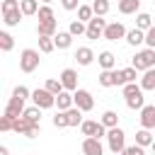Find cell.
I'll return each mask as SVG.
<instances>
[{
  "mask_svg": "<svg viewBox=\"0 0 155 155\" xmlns=\"http://www.w3.org/2000/svg\"><path fill=\"white\" fill-rule=\"evenodd\" d=\"M102 124H104L107 128H116V126H119V114L111 111V109L104 111V114H102Z\"/></svg>",
  "mask_w": 155,
  "mask_h": 155,
  "instance_id": "f1b7e54d",
  "label": "cell"
},
{
  "mask_svg": "<svg viewBox=\"0 0 155 155\" xmlns=\"http://www.w3.org/2000/svg\"><path fill=\"white\" fill-rule=\"evenodd\" d=\"M92 17H94L92 5H80V7H78V19H80V22H90Z\"/></svg>",
  "mask_w": 155,
  "mask_h": 155,
  "instance_id": "4dcf8cb0",
  "label": "cell"
},
{
  "mask_svg": "<svg viewBox=\"0 0 155 155\" xmlns=\"http://www.w3.org/2000/svg\"><path fill=\"white\" fill-rule=\"evenodd\" d=\"M61 82H63V87L68 90V92H75V90H80L78 87V73L73 70V68H65L63 73H61V78H58Z\"/></svg>",
  "mask_w": 155,
  "mask_h": 155,
  "instance_id": "8fae6325",
  "label": "cell"
},
{
  "mask_svg": "<svg viewBox=\"0 0 155 155\" xmlns=\"http://www.w3.org/2000/svg\"><path fill=\"white\" fill-rule=\"evenodd\" d=\"M68 31H70L73 36H80V34H85V31H87V27H85V22H80V19H75V22H70V27H68Z\"/></svg>",
  "mask_w": 155,
  "mask_h": 155,
  "instance_id": "8d00e7d4",
  "label": "cell"
},
{
  "mask_svg": "<svg viewBox=\"0 0 155 155\" xmlns=\"http://www.w3.org/2000/svg\"><path fill=\"white\" fill-rule=\"evenodd\" d=\"M121 155H145V153H143V148H140V145H126Z\"/></svg>",
  "mask_w": 155,
  "mask_h": 155,
  "instance_id": "ee69618b",
  "label": "cell"
},
{
  "mask_svg": "<svg viewBox=\"0 0 155 155\" xmlns=\"http://www.w3.org/2000/svg\"><path fill=\"white\" fill-rule=\"evenodd\" d=\"M150 148H153V155H155V140H153V145H150Z\"/></svg>",
  "mask_w": 155,
  "mask_h": 155,
  "instance_id": "681fc988",
  "label": "cell"
},
{
  "mask_svg": "<svg viewBox=\"0 0 155 155\" xmlns=\"http://www.w3.org/2000/svg\"><path fill=\"white\" fill-rule=\"evenodd\" d=\"M53 48H56L53 36H39V51H41V53H51Z\"/></svg>",
  "mask_w": 155,
  "mask_h": 155,
  "instance_id": "1f68e13d",
  "label": "cell"
},
{
  "mask_svg": "<svg viewBox=\"0 0 155 155\" xmlns=\"http://www.w3.org/2000/svg\"><path fill=\"white\" fill-rule=\"evenodd\" d=\"M92 10H94V17H104L109 12V0H94Z\"/></svg>",
  "mask_w": 155,
  "mask_h": 155,
  "instance_id": "d6a6232c",
  "label": "cell"
},
{
  "mask_svg": "<svg viewBox=\"0 0 155 155\" xmlns=\"http://www.w3.org/2000/svg\"><path fill=\"white\" fill-rule=\"evenodd\" d=\"M136 70H150L155 68V48H143L133 56V63H131Z\"/></svg>",
  "mask_w": 155,
  "mask_h": 155,
  "instance_id": "7a4b0ae2",
  "label": "cell"
},
{
  "mask_svg": "<svg viewBox=\"0 0 155 155\" xmlns=\"http://www.w3.org/2000/svg\"><path fill=\"white\" fill-rule=\"evenodd\" d=\"M31 126H36V124H29V121L22 116V119H17V121H15L12 131H15V133H19V136H27V138H29V133H31Z\"/></svg>",
  "mask_w": 155,
  "mask_h": 155,
  "instance_id": "ac0fdd59",
  "label": "cell"
},
{
  "mask_svg": "<svg viewBox=\"0 0 155 155\" xmlns=\"http://www.w3.org/2000/svg\"><path fill=\"white\" fill-rule=\"evenodd\" d=\"M153 2H155V0H153Z\"/></svg>",
  "mask_w": 155,
  "mask_h": 155,
  "instance_id": "816d5d0a",
  "label": "cell"
},
{
  "mask_svg": "<svg viewBox=\"0 0 155 155\" xmlns=\"http://www.w3.org/2000/svg\"><path fill=\"white\" fill-rule=\"evenodd\" d=\"M99 85L102 87H116V85H126L124 80V70H102L99 73Z\"/></svg>",
  "mask_w": 155,
  "mask_h": 155,
  "instance_id": "5b68a950",
  "label": "cell"
},
{
  "mask_svg": "<svg viewBox=\"0 0 155 155\" xmlns=\"http://www.w3.org/2000/svg\"><path fill=\"white\" fill-rule=\"evenodd\" d=\"M36 155H39V153H36Z\"/></svg>",
  "mask_w": 155,
  "mask_h": 155,
  "instance_id": "f907efd6",
  "label": "cell"
},
{
  "mask_svg": "<svg viewBox=\"0 0 155 155\" xmlns=\"http://www.w3.org/2000/svg\"><path fill=\"white\" fill-rule=\"evenodd\" d=\"M44 87H46V90H48L51 94H56V97H58V94H61V92L65 90L61 80H46V85H44Z\"/></svg>",
  "mask_w": 155,
  "mask_h": 155,
  "instance_id": "d590c367",
  "label": "cell"
},
{
  "mask_svg": "<svg viewBox=\"0 0 155 155\" xmlns=\"http://www.w3.org/2000/svg\"><path fill=\"white\" fill-rule=\"evenodd\" d=\"M39 63H41L39 51H34V48H24V51L19 53V68H22V73H34V70L39 68Z\"/></svg>",
  "mask_w": 155,
  "mask_h": 155,
  "instance_id": "6da1fadb",
  "label": "cell"
},
{
  "mask_svg": "<svg viewBox=\"0 0 155 155\" xmlns=\"http://www.w3.org/2000/svg\"><path fill=\"white\" fill-rule=\"evenodd\" d=\"M53 44H56V48H70L73 34H70V31H58V34L53 36Z\"/></svg>",
  "mask_w": 155,
  "mask_h": 155,
  "instance_id": "e0dca14e",
  "label": "cell"
},
{
  "mask_svg": "<svg viewBox=\"0 0 155 155\" xmlns=\"http://www.w3.org/2000/svg\"><path fill=\"white\" fill-rule=\"evenodd\" d=\"M65 114H68V124H70V126H82V111H80L78 107L68 109Z\"/></svg>",
  "mask_w": 155,
  "mask_h": 155,
  "instance_id": "f546056e",
  "label": "cell"
},
{
  "mask_svg": "<svg viewBox=\"0 0 155 155\" xmlns=\"http://www.w3.org/2000/svg\"><path fill=\"white\" fill-rule=\"evenodd\" d=\"M97 61H99L102 70H114V65H116V56H114L111 51H102V53L97 56Z\"/></svg>",
  "mask_w": 155,
  "mask_h": 155,
  "instance_id": "9a60e30c",
  "label": "cell"
},
{
  "mask_svg": "<svg viewBox=\"0 0 155 155\" xmlns=\"http://www.w3.org/2000/svg\"><path fill=\"white\" fill-rule=\"evenodd\" d=\"M22 15H36L39 12V2L36 0H22Z\"/></svg>",
  "mask_w": 155,
  "mask_h": 155,
  "instance_id": "e575fe53",
  "label": "cell"
},
{
  "mask_svg": "<svg viewBox=\"0 0 155 155\" xmlns=\"http://www.w3.org/2000/svg\"><path fill=\"white\" fill-rule=\"evenodd\" d=\"M82 153L85 155H104V148H102L99 138H85L82 140Z\"/></svg>",
  "mask_w": 155,
  "mask_h": 155,
  "instance_id": "4fadbf2b",
  "label": "cell"
},
{
  "mask_svg": "<svg viewBox=\"0 0 155 155\" xmlns=\"http://www.w3.org/2000/svg\"><path fill=\"white\" fill-rule=\"evenodd\" d=\"M12 97H17V99H22V102H24L27 97H31V92H29L24 85H17V87L12 90Z\"/></svg>",
  "mask_w": 155,
  "mask_h": 155,
  "instance_id": "60d3db41",
  "label": "cell"
},
{
  "mask_svg": "<svg viewBox=\"0 0 155 155\" xmlns=\"http://www.w3.org/2000/svg\"><path fill=\"white\" fill-rule=\"evenodd\" d=\"M22 114H24V102H22V99H17V97H10V102H7V107H5V114H2V116H7V119H12V121H17V119H22Z\"/></svg>",
  "mask_w": 155,
  "mask_h": 155,
  "instance_id": "9c48e42d",
  "label": "cell"
},
{
  "mask_svg": "<svg viewBox=\"0 0 155 155\" xmlns=\"http://www.w3.org/2000/svg\"><path fill=\"white\" fill-rule=\"evenodd\" d=\"M12 126H15V121H12V119L0 116V131H12Z\"/></svg>",
  "mask_w": 155,
  "mask_h": 155,
  "instance_id": "f6af8a7d",
  "label": "cell"
},
{
  "mask_svg": "<svg viewBox=\"0 0 155 155\" xmlns=\"http://www.w3.org/2000/svg\"><path fill=\"white\" fill-rule=\"evenodd\" d=\"M12 46H15V39H12V34H7V31H0V48L7 53V51H12Z\"/></svg>",
  "mask_w": 155,
  "mask_h": 155,
  "instance_id": "836d02e7",
  "label": "cell"
},
{
  "mask_svg": "<svg viewBox=\"0 0 155 155\" xmlns=\"http://www.w3.org/2000/svg\"><path fill=\"white\" fill-rule=\"evenodd\" d=\"M56 104H58V111H68V109H73L75 107V99H73V92H68V90H63L58 97H56Z\"/></svg>",
  "mask_w": 155,
  "mask_h": 155,
  "instance_id": "5bb4252c",
  "label": "cell"
},
{
  "mask_svg": "<svg viewBox=\"0 0 155 155\" xmlns=\"http://www.w3.org/2000/svg\"><path fill=\"white\" fill-rule=\"evenodd\" d=\"M19 5H22V0H2V7H0V10H2V15H5V12H15V10H22Z\"/></svg>",
  "mask_w": 155,
  "mask_h": 155,
  "instance_id": "f35d334b",
  "label": "cell"
},
{
  "mask_svg": "<svg viewBox=\"0 0 155 155\" xmlns=\"http://www.w3.org/2000/svg\"><path fill=\"white\" fill-rule=\"evenodd\" d=\"M136 73H138V70H136L133 65L124 68V80H126V85H128V82H136Z\"/></svg>",
  "mask_w": 155,
  "mask_h": 155,
  "instance_id": "b9f144b4",
  "label": "cell"
},
{
  "mask_svg": "<svg viewBox=\"0 0 155 155\" xmlns=\"http://www.w3.org/2000/svg\"><path fill=\"white\" fill-rule=\"evenodd\" d=\"M140 128H155V107L153 104H145L140 109Z\"/></svg>",
  "mask_w": 155,
  "mask_h": 155,
  "instance_id": "7c38bea8",
  "label": "cell"
},
{
  "mask_svg": "<svg viewBox=\"0 0 155 155\" xmlns=\"http://www.w3.org/2000/svg\"><path fill=\"white\" fill-rule=\"evenodd\" d=\"M80 131H82V136H85V138H102V136H107V133H109V131H107V126H104L102 121H82Z\"/></svg>",
  "mask_w": 155,
  "mask_h": 155,
  "instance_id": "8992f818",
  "label": "cell"
},
{
  "mask_svg": "<svg viewBox=\"0 0 155 155\" xmlns=\"http://www.w3.org/2000/svg\"><path fill=\"white\" fill-rule=\"evenodd\" d=\"M140 87H143V90H155V68H150V70L143 73V78H140Z\"/></svg>",
  "mask_w": 155,
  "mask_h": 155,
  "instance_id": "d4e9b609",
  "label": "cell"
},
{
  "mask_svg": "<svg viewBox=\"0 0 155 155\" xmlns=\"http://www.w3.org/2000/svg\"><path fill=\"white\" fill-rule=\"evenodd\" d=\"M107 143H109V150L111 153H124V148H126V133L116 126V128H109V133H107Z\"/></svg>",
  "mask_w": 155,
  "mask_h": 155,
  "instance_id": "3957f363",
  "label": "cell"
},
{
  "mask_svg": "<svg viewBox=\"0 0 155 155\" xmlns=\"http://www.w3.org/2000/svg\"><path fill=\"white\" fill-rule=\"evenodd\" d=\"M153 133H150V128H140L138 133H136V145H140V148H145V145H153Z\"/></svg>",
  "mask_w": 155,
  "mask_h": 155,
  "instance_id": "ffe728a7",
  "label": "cell"
},
{
  "mask_svg": "<svg viewBox=\"0 0 155 155\" xmlns=\"http://www.w3.org/2000/svg\"><path fill=\"white\" fill-rule=\"evenodd\" d=\"M126 41H128L131 46H140V44H145V31H140V29H131V31L126 34Z\"/></svg>",
  "mask_w": 155,
  "mask_h": 155,
  "instance_id": "603a6c76",
  "label": "cell"
},
{
  "mask_svg": "<svg viewBox=\"0 0 155 155\" xmlns=\"http://www.w3.org/2000/svg\"><path fill=\"white\" fill-rule=\"evenodd\" d=\"M2 22H5L7 27H17V24L22 22V10H15V12H5V15H2Z\"/></svg>",
  "mask_w": 155,
  "mask_h": 155,
  "instance_id": "4316f807",
  "label": "cell"
},
{
  "mask_svg": "<svg viewBox=\"0 0 155 155\" xmlns=\"http://www.w3.org/2000/svg\"><path fill=\"white\" fill-rule=\"evenodd\" d=\"M53 126H56V128H65V126H70V124H68V114H65V111H58V114L53 116Z\"/></svg>",
  "mask_w": 155,
  "mask_h": 155,
  "instance_id": "ab89813d",
  "label": "cell"
},
{
  "mask_svg": "<svg viewBox=\"0 0 155 155\" xmlns=\"http://www.w3.org/2000/svg\"><path fill=\"white\" fill-rule=\"evenodd\" d=\"M138 92H143V87L136 85V82H128V85L121 87V94H124V97H133V94H138Z\"/></svg>",
  "mask_w": 155,
  "mask_h": 155,
  "instance_id": "74e56055",
  "label": "cell"
},
{
  "mask_svg": "<svg viewBox=\"0 0 155 155\" xmlns=\"http://www.w3.org/2000/svg\"><path fill=\"white\" fill-rule=\"evenodd\" d=\"M104 29H107V22H104L102 17H92V19L87 22V31H85V36L94 41V39L104 36Z\"/></svg>",
  "mask_w": 155,
  "mask_h": 155,
  "instance_id": "52a82bcc",
  "label": "cell"
},
{
  "mask_svg": "<svg viewBox=\"0 0 155 155\" xmlns=\"http://www.w3.org/2000/svg\"><path fill=\"white\" fill-rule=\"evenodd\" d=\"M61 5H63L65 10H78V7H80V0H61Z\"/></svg>",
  "mask_w": 155,
  "mask_h": 155,
  "instance_id": "bcb514c9",
  "label": "cell"
},
{
  "mask_svg": "<svg viewBox=\"0 0 155 155\" xmlns=\"http://www.w3.org/2000/svg\"><path fill=\"white\" fill-rule=\"evenodd\" d=\"M73 99H75V107H78L80 111H90V109L94 107V99H92V94H90L87 90H75V92H73Z\"/></svg>",
  "mask_w": 155,
  "mask_h": 155,
  "instance_id": "ba28073f",
  "label": "cell"
},
{
  "mask_svg": "<svg viewBox=\"0 0 155 155\" xmlns=\"http://www.w3.org/2000/svg\"><path fill=\"white\" fill-rule=\"evenodd\" d=\"M145 44H148V48H155V24L145 31Z\"/></svg>",
  "mask_w": 155,
  "mask_h": 155,
  "instance_id": "7bdbcfd3",
  "label": "cell"
},
{
  "mask_svg": "<svg viewBox=\"0 0 155 155\" xmlns=\"http://www.w3.org/2000/svg\"><path fill=\"white\" fill-rule=\"evenodd\" d=\"M56 27H58L56 22H41V24L36 27V34H39V36H56V34H58Z\"/></svg>",
  "mask_w": 155,
  "mask_h": 155,
  "instance_id": "7402d4cb",
  "label": "cell"
},
{
  "mask_svg": "<svg viewBox=\"0 0 155 155\" xmlns=\"http://www.w3.org/2000/svg\"><path fill=\"white\" fill-rule=\"evenodd\" d=\"M31 99H34V107H39V109H51V107H56V94H51L46 87L34 90V92H31Z\"/></svg>",
  "mask_w": 155,
  "mask_h": 155,
  "instance_id": "277c9868",
  "label": "cell"
},
{
  "mask_svg": "<svg viewBox=\"0 0 155 155\" xmlns=\"http://www.w3.org/2000/svg\"><path fill=\"white\" fill-rule=\"evenodd\" d=\"M0 155H10V150H7L5 145H0Z\"/></svg>",
  "mask_w": 155,
  "mask_h": 155,
  "instance_id": "7dc6e473",
  "label": "cell"
},
{
  "mask_svg": "<svg viewBox=\"0 0 155 155\" xmlns=\"http://www.w3.org/2000/svg\"><path fill=\"white\" fill-rule=\"evenodd\" d=\"M126 27L121 24V22H111V24H107V29H104V39L107 41H119V39H126Z\"/></svg>",
  "mask_w": 155,
  "mask_h": 155,
  "instance_id": "30bf717a",
  "label": "cell"
},
{
  "mask_svg": "<svg viewBox=\"0 0 155 155\" xmlns=\"http://www.w3.org/2000/svg\"><path fill=\"white\" fill-rule=\"evenodd\" d=\"M138 7H140V0H119L121 15H133V12H138Z\"/></svg>",
  "mask_w": 155,
  "mask_h": 155,
  "instance_id": "d6986e66",
  "label": "cell"
},
{
  "mask_svg": "<svg viewBox=\"0 0 155 155\" xmlns=\"http://www.w3.org/2000/svg\"><path fill=\"white\" fill-rule=\"evenodd\" d=\"M126 107H128V109H143V107H145L143 92H138V94H133V97H126Z\"/></svg>",
  "mask_w": 155,
  "mask_h": 155,
  "instance_id": "83f0119b",
  "label": "cell"
},
{
  "mask_svg": "<svg viewBox=\"0 0 155 155\" xmlns=\"http://www.w3.org/2000/svg\"><path fill=\"white\" fill-rule=\"evenodd\" d=\"M36 17H39V24H41V22H56L51 5H41V7H39V12H36Z\"/></svg>",
  "mask_w": 155,
  "mask_h": 155,
  "instance_id": "484cf974",
  "label": "cell"
},
{
  "mask_svg": "<svg viewBox=\"0 0 155 155\" xmlns=\"http://www.w3.org/2000/svg\"><path fill=\"white\" fill-rule=\"evenodd\" d=\"M150 27H153V17H150L148 12H138V17H136V29L148 31Z\"/></svg>",
  "mask_w": 155,
  "mask_h": 155,
  "instance_id": "44dd1931",
  "label": "cell"
},
{
  "mask_svg": "<svg viewBox=\"0 0 155 155\" xmlns=\"http://www.w3.org/2000/svg\"><path fill=\"white\" fill-rule=\"evenodd\" d=\"M22 116H24L29 124H41V109H39V107H27Z\"/></svg>",
  "mask_w": 155,
  "mask_h": 155,
  "instance_id": "cb8c5ba5",
  "label": "cell"
},
{
  "mask_svg": "<svg viewBox=\"0 0 155 155\" xmlns=\"http://www.w3.org/2000/svg\"><path fill=\"white\" fill-rule=\"evenodd\" d=\"M41 2H44V5H51V2H53V0H41Z\"/></svg>",
  "mask_w": 155,
  "mask_h": 155,
  "instance_id": "c3c4849f",
  "label": "cell"
},
{
  "mask_svg": "<svg viewBox=\"0 0 155 155\" xmlns=\"http://www.w3.org/2000/svg\"><path fill=\"white\" fill-rule=\"evenodd\" d=\"M75 61H78L80 65H90V63L94 61V53H92V48H87V46L78 48V51H75Z\"/></svg>",
  "mask_w": 155,
  "mask_h": 155,
  "instance_id": "2e32d148",
  "label": "cell"
}]
</instances>
